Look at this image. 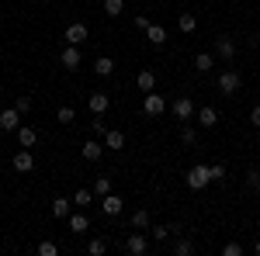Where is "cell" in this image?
<instances>
[{"label":"cell","mask_w":260,"mask_h":256,"mask_svg":"<svg viewBox=\"0 0 260 256\" xmlns=\"http://www.w3.org/2000/svg\"><path fill=\"white\" fill-rule=\"evenodd\" d=\"M236 52H240L236 39H229V35H219V39H215V59L233 62V59H236Z\"/></svg>","instance_id":"obj_4"},{"label":"cell","mask_w":260,"mask_h":256,"mask_svg":"<svg viewBox=\"0 0 260 256\" xmlns=\"http://www.w3.org/2000/svg\"><path fill=\"white\" fill-rule=\"evenodd\" d=\"M56 253H59V246H56L52 239H42L39 242V256H56Z\"/></svg>","instance_id":"obj_32"},{"label":"cell","mask_w":260,"mask_h":256,"mask_svg":"<svg viewBox=\"0 0 260 256\" xmlns=\"http://www.w3.org/2000/svg\"><path fill=\"white\" fill-rule=\"evenodd\" d=\"M125 253H128V256H146V253H149V239L142 236V229L125 239Z\"/></svg>","instance_id":"obj_7"},{"label":"cell","mask_w":260,"mask_h":256,"mask_svg":"<svg viewBox=\"0 0 260 256\" xmlns=\"http://www.w3.org/2000/svg\"><path fill=\"white\" fill-rule=\"evenodd\" d=\"M11 166H14L18 173H31V170H35V156H31V149H24V145H21L18 153L11 156Z\"/></svg>","instance_id":"obj_8"},{"label":"cell","mask_w":260,"mask_h":256,"mask_svg":"<svg viewBox=\"0 0 260 256\" xmlns=\"http://www.w3.org/2000/svg\"><path fill=\"white\" fill-rule=\"evenodd\" d=\"M146 39H149V45H163L167 42V28L163 24H149L146 28Z\"/></svg>","instance_id":"obj_23"},{"label":"cell","mask_w":260,"mask_h":256,"mask_svg":"<svg viewBox=\"0 0 260 256\" xmlns=\"http://www.w3.org/2000/svg\"><path fill=\"white\" fill-rule=\"evenodd\" d=\"M80 156L87 159V163H98V159L104 156V142H98V138H87V142H83V149H80Z\"/></svg>","instance_id":"obj_13"},{"label":"cell","mask_w":260,"mask_h":256,"mask_svg":"<svg viewBox=\"0 0 260 256\" xmlns=\"http://www.w3.org/2000/svg\"><path fill=\"white\" fill-rule=\"evenodd\" d=\"M250 125H253V128H260V104L250 111Z\"/></svg>","instance_id":"obj_40"},{"label":"cell","mask_w":260,"mask_h":256,"mask_svg":"<svg viewBox=\"0 0 260 256\" xmlns=\"http://www.w3.org/2000/svg\"><path fill=\"white\" fill-rule=\"evenodd\" d=\"M56 121H59V125H73V121H77V111H73L70 104H62L59 111H56Z\"/></svg>","instance_id":"obj_29"},{"label":"cell","mask_w":260,"mask_h":256,"mask_svg":"<svg viewBox=\"0 0 260 256\" xmlns=\"http://www.w3.org/2000/svg\"><path fill=\"white\" fill-rule=\"evenodd\" d=\"M90 125H94V135H104V132H108V125H104V121H101V118H94V121H90Z\"/></svg>","instance_id":"obj_39"},{"label":"cell","mask_w":260,"mask_h":256,"mask_svg":"<svg viewBox=\"0 0 260 256\" xmlns=\"http://www.w3.org/2000/svg\"><path fill=\"white\" fill-rule=\"evenodd\" d=\"M194 69L198 73H212L215 69V52H198L194 56Z\"/></svg>","instance_id":"obj_20"},{"label":"cell","mask_w":260,"mask_h":256,"mask_svg":"<svg viewBox=\"0 0 260 256\" xmlns=\"http://www.w3.org/2000/svg\"><path fill=\"white\" fill-rule=\"evenodd\" d=\"M194 118H198L201 128H215V125H219V111H215L212 104H205V107H198V111H194Z\"/></svg>","instance_id":"obj_11"},{"label":"cell","mask_w":260,"mask_h":256,"mask_svg":"<svg viewBox=\"0 0 260 256\" xmlns=\"http://www.w3.org/2000/svg\"><path fill=\"white\" fill-rule=\"evenodd\" d=\"M49 211H52V218H59V222H66V218L73 215V197H56Z\"/></svg>","instance_id":"obj_14"},{"label":"cell","mask_w":260,"mask_h":256,"mask_svg":"<svg viewBox=\"0 0 260 256\" xmlns=\"http://www.w3.org/2000/svg\"><path fill=\"white\" fill-rule=\"evenodd\" d=\"M180 142H184V145H198V132H194V128H184V132H180Z\"/></svg>","instance_id":"obj_34"},{"label":"cell","mask_w":260,"mask_h":256,"mask_svg":"<svg viewBox=\"0 0 260 256\" xmlns=\"http://www.w3.org/2000/svg\"><path fill=\"white\" fill-rule=\"evenodd\" d=\"M87 39H90V31H87V24H83V21L66 24V45H83Z\"/></svg>","instance_id":"obj_9"},{"label":"cell","mask_w":260,"mask_h":256,"mask_svg":"<svg viewBox=\"0 0 260 256\" xmlns=\"http://www.w3.org/2000/svg\"><path fill=\"white\" fill-rule=\"evenodd\" d=\"M108 107H111V97L104 94V90H94V94H87V111L101 118V115H108Z\"/></svg>","instance_id":"obj_5"},{"label":"cell","mask_w":260,"mask_h":256,"mask_svg":"<svg viewBox=\"0 0 260 256\" xmlns=\"http://www.w3.org/2000/svg\"><path fill=\"white\" fill-rule=\"evenodd\" d=\"M170 249H174V256H191V253H194V242H191V239H184L177 232V239H174V246H170Z\"/></svg>","instance_id":"obj_22"},{"label":"cell","mask_w":260,"mask_h":256,"mask_svg":"<svg viewBox=\"0 0 260 256\" xmlns=\"http://www.w3.org/2000/svg\"><path fill=\"white\" fill-rule=\"evenodd\" d=\"M246 187H250V191L260 187V170H250V173H246Z\"/></svg>","instance_id":"obj_37"},{"label":"cell","mask_w":260,"mask_h":256,"mask_svg":"<svg viewBox=\"0 0 260 256\" xmlns=\"http://www.w3.org/2000/svg\"><path fill=\"white\" fill-rule=\"evenodd\" d=\"M94 73H98V77H111V73H115V59H111V56H98V59H94Z\"/></svg>","instance_id":"obj_21"},{"label":"cell","mask_w":260,"mask_h":256,"mask_svg":"<svg viewBox=\"0 0 260 256\" xmlns=\"http://www.w3.org/2000/svg\"><path fill=\"white\" fill-rule=\"evenodd\" d=\"M149 24H153V21L146 18V14H136V28H139V31H146V28H149Z\"/></svg>","instance_id":"obj_38"},{"label":"cell","mask_w":260,"mask_h":256,"mask_svg":"<svg viewBox=\"0 0 260 256\" xmlns=\"http://www.w3.org/2000/svg\"><path fill=\"white\" fill-rule=\"evenodd\" d=\"M215 87H219V94H225V97H233V94H240L243 77L236 73V69H222V73H219V80H215Z\"/></svg>","instance_id":"obj_3"},{"label":"cell","mask_w":260,"mask_h":256,"mask_svg":"<svg viewBox=\"0 0 260 256\" xmlns=\"http://www.w3.org/2000/svg\"><path fill=\"white\" fill-rule=\"evenodd\" d=\"M142 115H146V118H160V115H167V97L156 94V90L142 94Z\"/></svg>","instance_id":"obj_2"},{"label":"cell","mask_w":260,"mask_h":256,"mask_svg":"<svg viewBox=\"0 0 260 256\" xmlns=\"http://www.w3.org/2000/svg\"><path fill=\"white\" fill-rule=\"evenodd\" d=\"M87 253H90V256H104V253H108V239L94 236L90 242H87Z\"/></svg>","instance_id":"obj_28"},{"label":"cell","mask_w":260,"mask_h":256,"mask_svg":"<svg viewBox=\"0 0 260 256\" xmlns=\"http://www.w3.org/2000/svg\"><path fill=\"white\" fill-rule=\"evenodd\" d=\"M194 111H198V107H194V100H191V97H177L174 104H170V115H174L177 121H191V118H194Z\"/></svg>","instance_id":"obj_6"},{"label":"cell","mask_w":260,"mask_h":256,"mask_svg":"<svg viewBox=\"0 0 260 256\" xmlns=\"http://www.w3.org/2000/svg\"><path fill=\"white\" fill-rule=\"evenodd\" d=\"M174 232H180V225H153V239L156 242H167Z\"/></svg>","instance_id":"obj_26"},{"label":"cell","mask_w":260,"mask_h":256,"mask_svg":"<svg viewBox=\"0 0 260 256\" xmlns=\"http://www.w3.org/2000/svg\"><path fill=\"white\" fill-rule=\"evenodd\" d=\"M59 59H62V66H66V69H80V62H83V56H80V45H66Z\"/></svg>","instance_id":"obj_16"},{"label":"cell","mask_w":260,"mask_h":256,"mask_svg":"<svg viewBox=\"0 0 260 256\" xmlns=\"http://www.w3.org/2000/svg\"><path fill=\"white\" fill-rule=\"evenodd\" d=\"M73 204H77V208H90V204H94V191H90V187H80V191L73 194Z\"/></svg>","instance_id":"obj_25"},{"label":"cell","mask_w":260,"mask_h":256,"mask_svg":"<svg viewBox=\"0 0 260 256\" xmlns=\"http://www.w3.org/2000/svg\"><path fill=\"white\" fill-rule=\"evenodd\" d=\"M21 128V111L18 107H4L0 111V132H18Z\"/></svg>","instance_id":"obj_10"},{"label":"cell","mask_w":260,"mask_h":256,"mask_svg":"<svg viewBox=\"0 0 260 256\" xmlns=\"http://www.w3.org/2000/svg\"><path fill=\"white\" fill-rule=\"evenodd\" d=\"M66 225H70V232H73V236H83V232H90V218L83 215V211L70 215V218H66Z\"/></svg>","instance_id":"obj_17"},{"label":"cell","mask_w":260,"mask_h":256,"mask_svg":"<svg viewBox=\"0 0 260 256\" xmlns=\"http://www.w3.org/2000/svg\"><path fill=\"white\" fill-rule=\"evenodd\" d=\"M184 184H187L191 191H205V187L212 184V170H208L205 163H198V166H191V170L184 173Z\"/></svg>","instance_id":"obj_1"},{"label":"cell","mask_w":260,"mask_h":256,"mask_svg":"<svg viewBox=\"0 0 260 256\" xmlns=\"http://www.w3.org/2000/svg\"><path fill=\"white\" fill-rule=\"evenodd\" d=\"M253 253H257V256H260V239H257V246H253Z\"/></svg>","instance_id":"obj_41"},{"label":"cell","mask_w":260,"mask_h":256,"mask_svg":"<svg viewBox=\"0 0 260 256\" xmlns=\"http://www.w3.org/2000/svg\"><path fill=\"white\" fill-rule=\"evenodd\" d=\"M177 28H180V31H184V35H191V31L198 28V18H194L191 11H184V14H180V18H177Z\"/></svg>","instance_id":"obj_24"},{"label":"cell","mask_w":260,"mask_h":256,"mask_svg":"<svg viewBox=\"0 0 260 256\" xmlns=\"http://www.w3.org/2000/svg\"><path fill=\"white\" fill-rule=\"evenodd\" d=\"M104 149H125V132H121V128H108V132H104Z\"/></svg>","instance_id":"obj_18"},{"label":"cell","mask_w":260,"mask_h":256,"mask_svg":"<svg viewBox=\"0 0 260 256\" xmlns=\"http://www.w3.org/2000/svg\"><path fill=\"white\" fill-rule=\"evenodd\" d=\"M222 256H243V246L240 242H225L222 246Z\"/></svg>","instance_id":"obj_36"},{"label":"cell","mask_w":260,"mask_h":256,"mask_svg":"<svg viewBox=\"0 0 260 256\" xmlns=\"http://www.w3.org/2000/svg\"><path fill=\"white\" fill-rule=\"evenodd\" d=\"M208 170H212V184H222L225 180V163H212Z\"/></svg>","instance_id":"obj_33"},{"label":"cell","mask_w":260,"mask_h":256,"mask_svg":"<svg viewBox=\"0 0 260 256\" xmlns=\"http://www.w3.org/2000/svg\"><path fill=\"white\" fill-rule=\"evenodd\" d=\"M14 107H18L21 115H28V111H31V97H28V94H21V97L14 100Z\"/></svg>","instance_id":"obj_35"},{"label":"cell","mask_w":260,"mask_h":256,"mask_svg":"<svg viewBox=\"0 0 260 256\" xmlns=\"http://www.w3.org/2000/svg\"><path fill=\"white\" fill-rule=\"evenodd\" d=\"M149 225H153V218H149V211H146V208L132 211V229H149Z\"/></svg>","instance_id":"obj_27"},{"label":"cell","mask_w":260,"mask_h":256,"mask_svg":"<svg viewBox=\"0 0 260 256\" xmlns=\"http://www.w3.org/2000/svg\"><path fill=\"white\" fill-rule=\"evenodd\" d=\"M14 135H18V145H24V149H35L39 145V128H31V125H21Z\"/></svg>","instance_id":"obj_12"},{"label":"cell","mask_w":260,"mask_h":256,"mask_svg":"<svg viewBox=\"0 0 260 256\" xmlns=\"http://www.w3.org/2000/svg\"><path fill=\"white\" fill-rule=\"evenodd\" d=\"M90 191H94V197H104V194H111V177H98V180H94V187H90Z\"/></svg>","instance_id":"obj_30"},{"label":"cell","mask_w":260,"mask_h":256,"mask_svg":"<svg viewBox=\"0 0 260 256\" xmlns=\"http://www.w3.org/2000/svg\"><path fill=\"white\" fill-rule=\"evenodd\" d=\"M136 87H139L142 94H149V90H156V73H153V69H142L139 77H136Z\"/></svg>","instance_id":"obj_19"},{"label":"cell","mask_w":260,"mask_h":256,"mask_svg":"<svg viewBox=\"0 0 260 256\" xmlns=\"http://www.w3.org/2000/svg\"><path fill=\"white\" fill-rule=\"evenodd\" d=\"M121 11H125V0H104V14L108 18H118Z\"/></svg>","instance_id":"obj_31"},{"label":"cell","mask_w":260,"mask_h":256,"mask_svg":"<svg viewBox=\"0 0 260 256\" xmlns=\"http://www.w3.org/2000/svg\"><path fill=\"white\" fill-rule=\"evenodd\" d=\"M0 253H4V249H0Z\"/></svg>","instance_id":"obj_42"},{"label":"cell","mask_w":260,"mask_h":256,"mask_svg":"<svg viewBox=\"0 0 260 256\" xmlns=\"http://www.w3.org/2000/svg\"><path fill=\"white\" fill-rule=\"evenodd\" d=\"M121 208H125V204H121V197H118V194H104V197H101V211H104L108 218H118V215H121Z\"/></svg>","instance_id":"obj_15"}]
</instances>
